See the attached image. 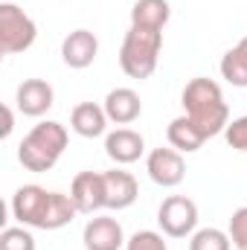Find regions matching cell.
Wrapping results in <instances>:
<instances>
[{
	"instance_id": "1",
	"label": "cell",
	"mask_w": 247,
	"mask_h": 250,
	"mask_svg": "<svg viewBox=\"0 0 247 250\" xmlns=\"http://www.w3.org/2000/svg\"><path fill=\"white\" fill-rule=\"evenodd\" d=\"M76 204L64 192H47L44 187L26 184L12 195V215L21 227L62 230L76 218Z\"/></svg>"
},
{
	"instance_id": "2",
	"label": "cell",
	"mask_w": 247,
	"mask_h": 250,
	"mask_svg": "<svg viewBox=\"0 0 247 250\" xmlns=\"http://www.w3.org/2000/svg\"><path fill=\"white\" fill-rule=\"evenodd\" d=\"M184 108H186V117L206 134V140L215 137V134H221L230 125V108L224 102V93H221L218 82H212V79L195 76L186 84Z\"/></svg>"
},
{
	"instance_id": "3",
	"label": "cell",
	"mask_w": 247,
	"mask_h": 250,
	"mask_svg": "<svg viewBox=\"0 0 247 250\" xmlns=\"http://www.w3.org/2000/svg\"><path fill=\"white\" fill-rule=\"evenodd\" d=\"M67 148V128L62 123H38L18 146V160L29 172H50Z\"/></svg>"
},
{
	"instance_id": "4",
	"label": "cell",
	"mask_w": 247,
	"mask_h": 250,
	"mask_svg": "<svg viewBox=\"0 0 247 250\" xmlns=\"http://www.w3.org/2000/svg\"><path fill=\"white\" fill-rule=\"evenodd\" d=\"M163 50V32L131 26L120 47V67L131 79H148L157 70V59Z\"/></svg>"
},
{
	"instance_id": "5",
	"label": "cell",
	"mask_w": 247,
	"mask_h": 250,
	"mask_svg": "<svg viewBox=\"0 0 247 250\" xmlns=\"http://www.w3.org/2000/svg\"><path fill=\"white\" fill-rule=\"evenodd\" d=\"M38 38V26L35 21L15 3H3L0 6V53L6 56H18L26 53Z\"/></svg>"
},
{
	"instance_id": "6",
	"label": "cell",
	"mask_w": 247,
	"mask_h": 250,
	"mask_svg": "<svg viewBox=\"0 0 247 250\" xmlns=\"http://www.w3.org/2000/svg\"><path fill=\"white\" fill-rule=\"evenodd\" d=\"M157 224L169 239H186L198 227V204L186 195H169L157 209Z\"/></svg>"
},
{
	"instance_id": "7",
	"label": "cell",
	"mask_w": 247,
	"mask_h": 250,
	"mask_svg": "<svg viewBox=\"0 0 247 250\" xmlns=\"http://www.w3.org/2000/svg\"><path fill=\"white\" fill-rule=\"evenodd\" d=\"M145 172L148 178L163 189H172L178 187L181 181L186 178V163H184V154L175 151V148H154L145 160Z\"/></svg>"
},
{
	"instance_id": "8",
	"label": "cell",
	"mask_w": 247,
	"mask_h": 250,
	"mask_svg": "<svg viewBox=\"0 0 247 250\" xmlns=\"http://www.w3.org/2000/svg\"><path fill=\"white\" fill-rule=\"evenodd\" d=\"M70 198L79 212H99L105 209V178L102 172H79L70 184Z\"/></svg>"
},
{
	"instance_id": "9",
	"label": "cell",
	"mask_w": 247,
	"mask_h": 250,
	"mask_svg": "<svg viewBox=\"0 0 247 250\" xmlns=\"http://www.w3.org/2000/svg\"><path fill=\"white\" fill-rule=\"evenodd\" d=\"M15 102H18V111L21 114L41 117V114H47L56 105V93H53V84L50 82H44V79H26V82L18 84Z\"/></svg>"
},
{
	"instance_id": "10",
	"label": "cell",
	"mask_w": 247,
	"mask_h": 250,
	"mask_svg": "<svg viewBox=\"0 0 247 250\" xmlns=\"http://www.w3.org/2000/svg\"><path fill=\"white\" fill-rule=\"evenodd\" d=\"M82 242L87 250H120L125 245V233L123 224L117 218H108V215H96L84 224V233H82Z\"/></svg>"
},
{
	"instance_id": "11",
	"label": "cell",
	"mask_w": 247,
	"mask_h": 250,
	"mask_svg": "<svg viewBox=\"0 0 247 250\" xmlns=\"http://www.w3.org/2000/svg\"><path fill=\"white\" fill-rule=\"evenodd\" d=\"M99 56V41L90 29H73L62 41V59L73 70H84L96 62Z\"/></svg>"
},
{
	"instance_id": "12",
	"label": "cell",
	"mask_w": 247,
	"mask_h": 250,
	"mask_svg": "<svg viewBox=\"0 0 247 250\" xmlns=\"http://www.w3.org/2000/svg\"><path fill=\"white\" fill-rule=\"evenodd\" d=\"M102 178H105V209H128L137 201L140 187L131 172L111 169V172H102Z\"/></svg>"
},
{
	"instance_id": "13",
	"label": "cell",
	"mask_w": 247,
	"mask_h": 250,
	"mask_svg": "<svg viewBox=\"0 0 247 250\" xmlns=\"http://www.w3.org/2000/svg\"><path fill=\"white\" fill-rule=\"evenodd\" d=\"M145 151V140L143 134H137L134 128H117L105 137V154L114 160V163H134L140 160Z\"/></svg>"
},
{
	"instance_id": "14",
	"label": "cell",
	"mask_w": 247,
	"mask_h": 250,
	"mask_svg": "<svg viewBox=\"0 0 247 250\" xmlns=\"http://www.w3.org/2000/svg\"><path fill=\"white\" fill-rule=\"evenodd\" d=\"M105 114L108 120L117 125H131L134 120H140L143 114V102H140V93L131 90V87H114L108 96H105Z\"/></svg>"
},
{
	"instance_id": "15",
	"label": "cell",
	"mask_w": 247,
	"mask_h": 250,
	"mask_svg": "<svg viewBox=\"0 0 247 250\" xmlns=\"http://www.w3.org/2000/svg\"><path fill=\"white\" fill-rule=\"evenodd\" d=\"M108 123H111V120H108L105 108L96 105V102H82V105H76L73 114H70V128H73L79 137H87V140L102 137L105 128H108Z\"/></svg>"
},
{
	"instance_id": "16",
	"label": "cell",
	"mask_w": 247,
	"mask_h": 250,
	"mask_svg": "<svg viewBox=\"0 0 247 250\" xmlns=\"http://www.w3.org/2000/svg\"><path fill=\"white\" fill-rule=\"evenodd\" d=\"M169 18H172L169 0H137L131 6V26L163 32V26L169 23Z\"/></svg>"
},
{
	"instance_id": "17",
	"label": "cell",
	"mask_w": 247,
	"mask_h": 250,
	"mask_svg": "<svg viewBox=\"0 0 247 250\" xmlns=\"http://www.w3.org/2000/svg\"><path fill=\"white\" fill-rule=\"evenodd\" d=\"M166 137H169V146H172L175 151H181V154H192V151H198V148L206 143V134L192 123L189 117H178V120H172V123H169V131H166Z\"/></svg>"
},
{
	"instance_id": "18",
	"label": "cell",
	"mask_w": 247,
	"mask_h": 250,
	"mask_svg": "<svg viewBox=\"0 0 247 250\" xmlns=\"http://www.w3.org/2000/svg\"><path fill=\"white\" fill-rule=\"evenodd\" d=\"M221 76L233 87H247V50L242 44H236L233 50L224 53V59H221Z\"/></svg>"
},
{
	"instance_id": "19",
	"label": "cell",
	"mask_w": 247,
	"mask_h": 250,
	"mask_svg": "<svg viewBox=\"0 0 247 250\" xmlns=\"http://www.w3.org/2000/svg\"><path fill=\"white\" fill-rule=\"evenodd\" d=\"M230 248H233L230 233H224L218 227H204V230L192 233V242H189V250H230Z\"/></svg>"
},
{
	"instance_id": "20",
	"label": "cell",
	"mask_w": 247,
	"mask_h": 250,
	"mask_svg": "<svg viewBox=\"0 0 247 250\" xmlns=\"http://www.w3.org/2000/svg\"><path fill=\"white\" fill-rule=\"evenodd\" d=\"M0 250H35V236L26 227H6L0 233Z\"/></svg>"
},
{
	"instance_id": "21",
	"label": "cell",
	"mask_w": 247,
	"mask_h": 250,
	"mask_svg": "<svg viewBox=\"0 0 247 250\" xmlns=\"http://www.w3.org/2000/svg\"><path fill=\"white\" fill-rule=\"evenodd\" d=\"M125 250H169V245L163 242L160 233H154V230H140V233H134V236L125 242Z\"/></svg>"
},
{
	"instance_id": "22",
	"label": "cell",
	"mask_w": 247,
	"mask_h": 250,
	"mask_svg": "<svg viewBox=\"0 0 247 250\" xmlns=\"http://www.w3.org/2000/svg\"><path fill=\"white\" fill-rule=\"evenodd\" d=\"M230 239L236 250H247V207H239L230 218Z\"/></svg>"
},
{
	"instance_id": "23",
	"label": "cell",
	"mask_w": 247,
	"mask_h": 250,
	"mask_svg": "<svg viewBox=\"0 0 247 250\" xmlns=\"http://www.w3.org/2000/svg\"><path fill=\"white\" fill-rule=\"evenodd\" d=\"M224 137H227L230 148H236V151H247V114L227 125V128H224Z\"/></svg>"
},
{
	"instance_id": "24",
	"label": "cell",
	"mask_w": 247,
	"mask_h": 250,
	"mask_svg": "<svg viewBox=\"0 0 247 250\" xmlns=\"http://www.w3.org/2000/svg\"><path fill=\"white\" fill-rule=\"evenodd\" d=\"M12 128H15L12 108H9V105H3V131H0V134H3V137H9V134H12Z\"/></svg>"
},
{
	"instance_id": "25",
	"label": "cell",
	"mask_w": 247,
	"mask_h": 250,
	"mask_svg": "<svg viewBox=\"0 0 247 250\" xmlns=\"http://www.w3.org/2000/svg\"><path fill=\"white\" fill-rule=\"evenodd\" d=\"M239 44H242V47H245V50H247V35H245V38H242V41H239Z\"/></svg>"
}]
</instances>
